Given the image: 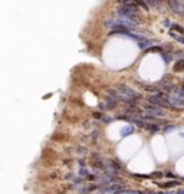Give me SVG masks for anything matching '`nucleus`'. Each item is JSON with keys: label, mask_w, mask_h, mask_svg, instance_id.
<instances>
[{"label": "nucleus", "mask_w": 184, "mask_h": 194, "mask_svg": "<svg viewBox=\"0 0 184 194\" xmlns=\"http://www.w3.org/2000/svg\"><path fill=\"white\" fill-rule=\"evenodd\" d=\"M117 92L119 95V101H122V102H127V104H131L132 105V102H135L141 98L140 94H137L135 91H132L130 86H127V85H118V88H117Z\"/></svg>", "instance_id": "1"}, {"label": "nucleus", "mask_w": 184, "mask_h": 194, "mask_svg": "<svg viewBox=\"0 0 184 194\" xmlns=\"http://www.w3.org/2000/svg\"><path fill=\"white\" fill-rule=\"evenodd\" d=\"M118 15L121 16V19H125V20H130L132 23H138L140 20V13L137 9H131V7H121L118 10Z\"/></svg>", "instance_id": "2"}, {"label": "nucleus", "mask_w": 184, "mask_h": 194, "mask_svg": "<svg viewBox=\"0 0 184 194\" xmlns=\"http://www.w3.org/2000/svg\"><path fill=\"white\" fill-rule=\"evenodd\" d=\"M148 101H150V104H151V105L157 106V108H165V106H170L168 99L164 96V95L160 94V92H157L155 95H151V96L148 98Z\"/></svg>", "instance_id": "3"}, {"label": "nucleus", "mask_w": 184, "mask_h": 194, "mask_svg": "<svg viewBox=\"0 0 184 194\" xmlns=\"http://www.w3.org/2000/svg\"><path fill=\"white\" fill-rule=\"evenodd\" d=\"M142 116H157V118H160V116H164V111H162V108H157V106L148 104L142 111Z\"/></svg>", "instance_id": "4"}, {"label": "nucleus", "mask_w": 184, "mask_h": 194, "mask_svg": "<svg viewBox=\"0 0 184 194\" xmlns=\"http://www.w3.org/2000/svg\"><path fill=\"white\" fill-rule=\"evenodd\" d=\"M167 99L170 102V105L175 106V108H184V98H181L179 94H170Z\"/></svg>", "instance_id": "5"}, {"label": "nucleus", "mask_w": 184, "mask_h": 194, "mask_svg": "<svg viewBox=\"0 0 184 194\" xmlns=\"http://www.w3.org/2000/svg\"><path fill=\"white\" fill-rule=\"evenodd\" d=\"M117 105H118V102H117L115 99H112V98L109 96V99L105 101V104H102L101 106H102V108H107V109H112V108H115Z\"/></svg>", "instance_id": "6"}, {"label": "nucleus", "mask_w": 184, "mask_h": 194, "mask_svg": "<svg viewBox=\"0 0 184 194\" xmlns=\"http://www.w3.org/2000/svg\"><path fill=\"white\" fill-rule=\"evenodd\" d=\"M127 112H128V114H140V109H138L137 106L131 105V106H128V108H127Z\"/></svg>", "instance_id": "7"}, {"label": "nucleus", "mask_w": 184, "mask_h": 194, "mask_svg": "<svg viewBox=\"0 0 184 194\" xmlns=\"http://www.w3.org/2000/svg\"><path fill=\"white\" fill-rule=\"evenodd\" d=\"M184 69V61H179L174 66V71H183Z\"/></svg>", "instance_id": "8"}, {"label": "nucleus", "mask_w": 184, "mask_h": 194, "mask_svg": "<svg viewBox=\"0 0 184 194\" xmlns=\"http://www.w3.org/2000/svg\"><path fill=\"white\" fill-rule=\"evenodd\" d=\"M173 32H181V35H184V28L183 26H180V25H173V29H171Z\"/></svg>", "instance_id": "9"}, {"label": "nucleus", "mask_w": 184, "mask_h": 194, "mask_svg": "<svg viewBox=\"0 0 184 194\" xmlns=\"http://www.w3.org/2000/svg\"><path fill=\"white\" fill-rule=\"evenodd\" d=\"M147 6H152V7H160L161 6V3L160 2H145Z\"/></svg>", "instance_id": "10"}]
</instances>
